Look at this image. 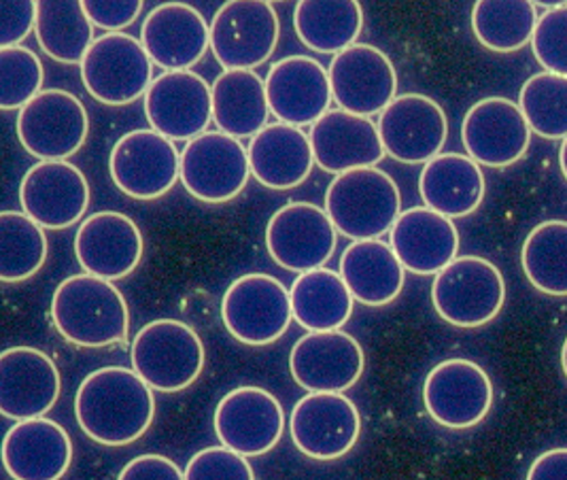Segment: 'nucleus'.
<instances>
[{"label":"nucleus","instance_id":"obj_1","mask_svg":"<svg viewBox=\"0 0 567 480\" xmlns=\"http://www.w3.org/2000/svg\"><path fill=\"white\" fill-rule=\"evenodd\" d=\"M75 417L79 428L94 442L126 447L143 438L154 423V389L128 368H101L79 385Z\"/></svg>","mask_w":567,"mask_h":480},{"label":"nucleus","instance_id":"obj_2","mask_svg":"<svg viewBox=\"0 0 567 480\" xmlns=\"http://www.w3.org/2000/svg\"><path fill=\"white\" fill-rule=\"evenodd\" d=\"M52 321L64 340L101 349L128 340L130 313L124 294L87 273L64 278L52 300Z\"/></svg>","mask_w":567,"mask_h":480},{"label":"nucleus","instance_id":"obj_3","mask_svg":"<svg viewBox=\"0 0 567 480\" xmlns=\"http://www.w3.org/2000/svg\"><path fill=\"white\" fill-rule=\"evenodd\" d=\"M326 213L338 234L355 241H377L402 215L398 183L372 166L338 175L326 192Z\"/></svg>","mask_w":567,"mask_h":480},{"label":"nucleus","instance_id":"obj_4","mask_svg":"<svg viewBox=\"0 0 567 480\" xmlns=\"http://www.w3.org/2000/svg\"><path fill=\"white\" fill-rule=\"evenodd\" d=\"M130 359L154 391L177 394L200 379L207 354L196 329L177 319H155L134 336Z\"/></svg>","mask_w":567,"mask_h":480},{"label":"nucleus","instance_id":"obj_5","mask_svg":"<svg viewBox=\"0 0 567 480\" xmlns=\"http://www.w3.org/2000/svg\"><path fill=\"white\" fill-rule=\"evenodd\" d=\"M506 303L502 270L485 257L462 255L440 270L432 283V304L455 328H483Z\"/></svg>","mask_w":567,"mask_h":480},{"label":"nucleus","instance_id":"obj_6","mask_svg":"<svg viewBox=\"0 0 567 480\" xmlns=\"http://www.w3.org/2000/svg\"><path fill=\"white\" fill-rule=\"evenodd\" d=\"M81 81L94 101L126 106L145 99L154 83V62L141 39L126 32H104L85 53Z\"/></svg>","mask_w":567,"mask_h":480},{"label":"nucleus","instance_id":"obj_7","mask_svg":"<svg viewBox=\"0 0 567 480\" xmlns=\"http://www.w3.org/2000/svg\"><path fill=\"white\" fill-rule=\"evenodd\" d=\"M279 37V16L264 0H230L210 22V51L226 71H256L275 53Z\"/></svg>","mask_w":567,"mask_h":480},{"label":"nucleus","instance_id":"obj_8","mask_svg":"<svg viewBox=\"0 0 567 480\" xmlns=\"http://www.w3.org/2000/svg\"><path fill=\"white\" fill-rule=\"evenodd\" d=\"M221 319L238 343L249 347L272 345L293 321L291 294L279 278L264 273L243 275L224 294Z\"/></svg>","mask_w":567,"mask_h":480},{"label":"nucleus","instance_id":"obj_9","mask_svg":"<svg viewBox=\"0 0 567 480\" xmlns=\"http://www.w3.org/2000/svg\"><path fill=\"white\" fill-rule=\"evenodd\" d=\"M18 139L39 162H69L87 141L90 115L75 94L43 90L18 113Z\"/></svg>","mask_w":567,"mask_h":480},{"label":"nucleus","instance_id":"obj_10","mask_svg":"<svg viewBox=\"0 0 567 480\" xmlns=\"http://www.w3.org/2000/svg\"><path fill=\"white\" fill-rule=\"evenodd\" d=\"M249 177L247 147L224 132H205L181 152V183L200 203H230Z\"/></svg>","mask_w":567,"mask_h":480},{"label":"nucleus","instance_id":"obj_11","mask_svg":"<svg viewBox=\"0 0 567 480\" xmlns=\"http://www.w3.org/2000/svg\"><path fill=\"white\" fill-rule=\"evenodd\" d=\"M109 173L120 192L134 201L166 196L181 178L175 143L152 127L124 134L109 155Z\"/></svg>","mask_w":567,"mask_h":480},{"label":"nucleus","instance_id":"obj_12","mask_svg":"<svg viewBox=\"0 0 567 480\" xmlns=\"http://www.w3.org/2000/svg\"><path fill=\"white\" fill-rule=\"evenodd\" d=\"M336 243L338 229L326 208L317 204H285L266 228L270 257L285 270L298 275L326 268L334 255Z\"/></svg>","mask_w":567,"mask_h":480},{"label":"nucleus","instance_id":"obj_13","mask_svg":"<svg viewBox=\"0 0 567 480\" xmlns=\"http://www.w3.org/2000/svg\"><path fill=\"white\" fill-rule=\"evenodd\" d=\"M423 405L442 428L470 430L489 415L493 382L476 361L444 359L425 379Z\"/></svg>","mask_w":567,"mask_h":480},{"label":"nucleus","instance_id":"obj_14","mask_svg":"<svg viewBox=\"0 0 567 480\" xmlns=\"http://www.w3.org/2000/svg\"><path fill=\"white\" fill-rule=\"evenodd\" d=\"M213 426L221 447L243 457L266 456L284 438L285 410L277 396L247 385L221 398Z\"/></svg>","mask_w":567,"mask_h":480},{"label":"nucleus","instance_id":"obj_15","mask_svg":"<svg viewBox=\"0 0 567 480\" xmlns=\"http://www.w3.org/2000/svg\"><path fill=\"white\" fill-rule=\"evenodd\" d=\"M289 433L300 453L317 461H334L358 445L360 410L342 394H309L293 406Z\"/></svg>","mask_w":567,"mask_h":480},{"label":"nucleus","instance_id":"obj_16","mask_svg":"<svg viewBox=\"0 0 567 480\" xmlns=\"http://www.w3.org/2000/svg\"><path fill=\"white\" fill-rule=\"evenodd\" d=\"M465 155L487 168H506L518 162L532 143L518 102L489 96L472 104L462 124Z\"/></svg>","mask_w":567,"mask_h":480},{"label":"nucleus","instance_id":"obj_17","mask_svg":"<svg viewBox=\"0 0 567 480\" xmlns=\"http://www.w3.org/2000/svg\"><path fill=\"white\" fill-rule=\"evenodd\" d=\"M332 99L342 111L361 118L381 115L398 96V73L385 51L355 43L334 55L330 69Z\"/></svg>","mask_w":567,"mask_h":480},{"label":"nucleus","instance_id":"obj_18","mask_svg":"<svg viewBox=\"0 0 567 480\" xmlns=\"http://www.w3.org/2000/svg\"><path fill=\"white\" fill-rule=\"evenodd\" d=\"M145 118L173 143H189L213 122V85L194 71L162 73L145 94Z\"/></svg>","mask_w":567,"mask_h":480},{"label":"nucleus","instance_id":"obj_19","mask_svg":"<svg viewBox=\"0 0 567 480\" xmlns=\"http://www.w3.org/2000/svg\"><path fill=\"white\" fill-rule=\"evenodd\" d=\"M379 134L389 157L402 164H427L449 139V120L439 102L423 94H402L379 115Z\"/></svg>","mask_w":567,"mask_h":480},{"label":"nucleus","instance_id":"obj_20","mask_svg":"<svg viewBox=\"0 0 567 480\" xmlns=\"http://www.w3.org/2000/svg\"><path fill=\"white\" fill-rule=\"evenodd\" d=\"M365 355L360 343L342 331H309L289 355L293 380L309 394H342L361 379Z\"/></svg>","mask_w":567,"mask_h":480},{"label":"nucleus","instance_id":"obj_21","mask_svg":"<svg viewBox=\"0 0 567 480\" xmlns=\"http://www.w3.org/2000/svg\"><path fill=\"white\" fill-rule=\"evenodd\" d=\"M20 204L43 229L71 228L90 206V183L71 162H37L22 178Z\"/></svg>","mask_w":567,"mask_h":480},{"label":"nucleus","instance_id":"obj_22","mask_svg":"<svg viewBox=\"0 0 567 480\" xmlns=\"http://www.w3.org/2000/svg\"><path fill=\"white\" fill-rule=\"evenodd\" d=\"M264 81L270 113L289 126H315L334 101L328 69L310 55L275 62Z\"/></svg>","mask_w":567,"mask_h":480},{"label":"nucleus","instance_id":"obj_23","mask_svg":"<svg viewBox=\"0 0 567 480\" xmlns=\"http://www.w3.org/2000/svg\"><path fill=\"white\" fill-rule=\"evenodd\" d=\"M62 391L52 357L34 347H11L0 354V412L28 421L50 412Z\"/></svg>","mask_w":567,"mask_h":480},{"label":"nucleus","instance_id":"obj_24","mask_svg":"<svg viewBox=\"0 0 567 480\" xmlns=\"http://www.w3.org/2000/svg\"><path fill=\"white\" fill-rule=\"evenodd\" d=\"M145 243L136 222L117 211H101L85 217L75 234V255L92 277L120 280L136 270Z\"/></svg>","mask_w":567,"mask_h":480},{"label":"nucleus","instance_id":"obj_25","mask_svg":"<svg viewBox=\"0 0 567 480\" xmlns=\"http://www.w3.org/2000/svg\"><path fill=\"white\" fill-rule=\"evenodd\" d=\"M141 43L166 73L192 71L210 50V24L192 4L164 2L145 18Z\"/></svg>","mask_w":567,"mask_h":480},{"label":"nucleus","instance_id":"obj_26","mask_svg":"<svg viewBox=\"0 0 567 480\" xmlns=\"http://www.w3.org/2000/svg\"><path fill=\"white\" fill-rule=\"evenodd\" d=\"M315 164L330 175L377 166L388 153L379 126L370 118L332 109L310 127Z\"/></svg>","mask_w":567,"mask_h":480},{"label":"nucleus","instance_id":"obj_27","mask_svg":"<svg viewBox=\"0 0 567 480\" xmlns=\"http://www.w3.org/2000/svg\"><path fill=\"white\" fill-rule=\"evenodd\" d=\"M389 245L402 262L404 270L436 277L460 252V232L453 219L427 206L402 211L389 232Z\"/></svg>","mask_w":567,"mask_h":480},{"label":"nucleus","instance_id":"obj_28","mask_svg":"<svg viewBox=\"0 0 567 480\" xmlns=\"http://www.w3.org/2000/svg\"><path fill=\"white\" fill-rule=\"evenodd\" d=\"M71 461V436L52 419L18 421L4 433L2 463L13 480H60Z\"/></svg>","mask_w":567,"mask_h":480},{"label":"nucleus","instance_id":"obj_29","mask_svg":"<svg viewBox=\"0 0 567 480\" xmlns=\"http://www.w3.org/2000/svg\"><path fill=\"white\" fill-rule=\"evenodd\" d=\"M251 175L275 192L300 187L315 166L310 136L302 127L268 124L249 141Z\"/></svg>","mask_w":567,"mask_h":480},{"label":"nucleus","instance_id":"obj_30","mask_svg":"<svg viewBox=\"0 0 567 480\" xmlns=\"http://www.w3.org/2000/svg\"><path fill=\"white\" fill-rule=\"evenodd\" d=\"M485 175L464 153H440L430 160L419 177V194L427 208L449 219L472 215L485 198Z\"/></svg>","mask_w":567,"mask_h":480},{"label":"nucleus","instance_id":"obj_31","mask_svg":"<svg viewBox=\"0 0 567 480\" xmlns=\"http://www.w3.org/2000/svg\"><path fill=\"white\" fill-rule=\"evenodd\" d=\"M340 277L358 303L385 306L402 294L406 270L391 245L377 238L355 241L342 252Z\"/></svg>","mask_w":567,"mask_h":480},{"label":"nucleus","instance_id":"obj_32","mask_svg":"<svg viewBox=\"0 0 567 480\" xmlns=\"http://www.w3.org/2000/svg\"><path fill=\"white\" fill-rule=\"evenodd\" d=\"M266 81L256 71H224L213 83V122L234 139H254L268 126Z\"/></svg>","mask_w":567,"mask_h":480},{"label":"nucleus","instance_id":"obj_33","mask_svg":"<svg viewBox=\"0 0 567 480\" xmlns=\"http://www.w3.org/2000/svg\"><path fill=\"white\" fill-rule=\"evenodd\" d=\"M293 28L310 51L338 55L358 43L363 11L355 0H302L293 9Z\"/></svg>","mask_w":567,"mask_h":480},{"label":"nucleus","instance_id":"obj_34","mask_svg":"<svg viewBox=\"0 0 567 480\" xmlns=\"http://www.w3.org/2000/svg\"><path fill=\"white\" fill-rule=\"evenodd\" d=\"M293 319L309 331H334L353 315L355 298L349 287L330 268L310 270L293 280L291 289Z\"/></svg>","mask_w":567,"mask_h":480},{"label":"nucleus","instance_id":"obj_35","mask_svg":"<svg viewBox=\"0 0 567 480\" xmlns=\"http://www.w3.org/2000/svg\"><path fill=\"white\" fill-rule=\"evenodd\" d=\"M37 41L55 62L81 64L92 48L94 24L78 0L37 2Z\"/></svg>","mask_w":567,"mask_h":480},{"label":"nucleus","instance_id":"obj_36","mask_svg":"<svg viewBox=\"0 0 567 480\" xmlns=\"http://www.w3.org/2000/svg\"><path fill=\"white\" fill-rule=\"evenodd\" d=\"M538 20L536 2L527 0H481L472 9V30L478 43L497 53L529 45Z\"/></svg>","mask_w":567,"mask_h":480},{"label":"nucleus","instance_id":"obj_37","mask_svg":"<svg viewBox=\"0 0 567 480\" xmlns=\"http://www.w3.org/2000/svg\"><path fill=\"white\" fill-rule=\"evenodd\" d=\"M527 280L546 296H567V222L548 219L532 229L520 249Z\"/></svg>","mask_w":567,"mask_h":480},{"label":"nucleus","instance_id":"obj_38","mask_svg":"<svg viewBox=\"0 0 567 480\" xmlns=\"http://www.w3.org/2000/svg\"><path fill=\"white\" fill-rule=\"evenodd\" d=\"M48 252L45 229L24 211L0 213V278L4 283L34 277L43 268Z\"/></svg>","mask_w":567,"mask_h":480},{"label":"nucleus","instance_id":"obj_39","mask_svg":"<svg viewBox=\"0 0 567 480\" xmlns=\"http://www.w3.org/2000/svg\"><path fill=\"white\" fill-rule=\"evenodd\" d=\"M518 106L534 134L548 141L567 139V76H529L520 88Z\"/></svg>","mask_w":567,"mask_h":480},{"label":"nucleus","instance_id":"obj_40","mask_svg":"<svg viewBox=\"0 0 567 480\" xmlns=\"http://www.w3.org/2000/svg\"><path fill=\"white\" fill-rule=\"evenodd\" d=\"M45 69L41 58L28 48L0 50V106L4 111L24 109L43 92Z\"/></svg>","mask_w":567,"mask_h":480},{"label":"nucleus","instance_id":"obj_41","mask_svg":"<svg viewBox=\"0 0 567 480\" xmlns=\"http://www.w3.org/2000/svg\"><path fill=\"white\" fill-rule=\"evenodd\" d=\"M532 50L546 73L567 76V2L548 9L538 20Z\"/></svg>","mask_w":567,"mask_h":480},{"label":"nucleus","instance_id":"obj_42","mask_svg":"<svg viewBox=\"0 0 567 480\" xmlns=\"http://www.w3.org/2000/svg\"><path fill=\"white\" fill-rule=\"evenodd\" d=\"M185 480H256V472L247 457L226 447H210L189 459Z\"/></svg>","mask_w":567,"mask_h":480},{"label":"nucleus","instance_id":"obj_43","mask_svg":"<svg viewBox=\"0 0 567 480\" xmlns=\"http://www.w3.org/2000/svg\"><path fill=\"white\" fill-rule=\"evenodd\" d=\"M83 11L90 22L106 32H122L134 24L143 11L141 0H83Z\"/></svg>","mask_w":567,"mask_h":480},{"label":"nucleus","instance_id":"obj_44","mask_svg":"<svg viewBox=\"0 0 567 480\" xmlns=\"http://www.w3.org/2000/svg\"><path fill=\"white\" fill-rule=\"evenodd\" d=\"M37 28V2L2 0L0 2V50L20 48Z\"/></svg>","mask_w":567,"mask_h":480},{"label":"nucleus","instance_id":"obj_45","mask_svg":"<svg viewBox=\"0 0 567 480\" xmlns=\"http://www.w3.org/2000/svg\"><path fill=\"white\" fill-rule=\"evenodd\" d=\"M117 480H185V472H181L173 459L147 453L128 461Z\"/></svg>","mask_w":567,"mask_h":480},{"label":"nucleus","instance_id":"obj_46","mask_svg":"<svg viewBox=\"0 0 567 480\" xmlns=\"http://www.w3.org/2000/svg\"><path fill=\"white\" fill-rule=\"evenodd\" d=\"M527 480H567V449H550L532 463Z\"/></svg>","mask_w":567,"mask_h":480},{"label":"nucleus","instance_id":"obj_47","mask_svg":"<svg viewBox=\"0 0 567 480\" xmlns=\"http://www.w3.org/2000/svg\"><path fill=\"white\" fill-rule=\"evenodd\" d=\"M559 164H561V173H564L567 181V139H564L561 150H559Z\"/></svg>","mask_w":567,"mask_h":480},{"label":"nucleus","instance_id":"obj_48","mask_svg":"<svg viewBox=\"0 0 567 480\" xmlns=\"http://www.w3.org/2000/svg\"><path fill=\"white\" fill-rule=\"evenodd\" d=\"M561 366H564V372H566L567 379V338L566 343H564V349H561Z\"/></svg>","mask_w":567,"mask_h":480}]
</instances>
